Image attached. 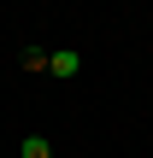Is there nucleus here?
<instances>
[{"label":"nucleus","mask_w":153,"mask_h":158,"mask_svg":"<svg viewBox=\"0 0 153 158\" xmlns=\"http://www.w3.org/2000/svg\"><path fill=\"white\" fill-rule=\"evenodd\" d=\"M47 70H53V76H77V70H83V59L65 47V53H53V59H47Z\"/></svg>","instance_id":"obj_1"},{"label":"nucleus","mask_w":153,"mask_h":158,"mask_svg":"<svg viewBox=\"0 0 153 158\" xmlns=\"http://www.w3.org/2000/svg\"><path fill=\"white\" fill-rule=\"evenodd\" d=\"M24 158H53V147H47V135H24Z\"/></svg>","instance_id":"obj_2"}]
</instances>
